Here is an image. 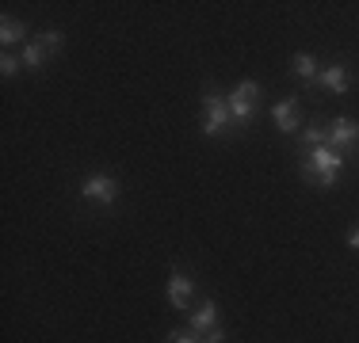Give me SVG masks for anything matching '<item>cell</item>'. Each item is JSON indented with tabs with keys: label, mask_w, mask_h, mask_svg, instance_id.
Segmentation results:
<instances>
[{
	"label": "cell",
	"mask_w": 359,
	"mask_h": 343,
	"mask_svg": "<svg viewBox=\"0 0 359 343\" xmlns=\"http://www.w3.org/2000/svg\"><path fill=\"white\" fill-rule=\"evenodd\" d=\"M344 164H348L344 153H337L332 145H318V149H306L302 157V179L318 187H332L340 179V172H344Z\"/></svg>",
	"instance_id": "obj_1"
},
{
	"label": "cell",
	"mask_w": 359,
	"mask_h": 343,
	"mask_svg": "<svg viewBox=\"0 0 359 343\" xmlns=\"http://www.w3.org/2000/svg\"><path fill=\"white\" fill-rule=\"evenodd\" d=\"M39 42L46 46V54H62V46H65V34H62V31H42V34H39Z\"/></svg>",
	"instance_id": "obj_16"
},
{
	"label": "cell",
	"mask_w": 359,
	"mask_h": 343,
	"mask_svg": "<svg viewBox=\"0 0 359 343\" xmlns=\"http://www.w3.org/2000/svg\"><path fill=\"white\" fill-rule=\"evenodd\" d=\"M165 343H207V336H199V332H191V328H172L165 336Z\"/></svg>",
	"instance_id": "obj_15"
},
{
	"label": "cell",
	"mask_w": 359,
	"mask_h": 343,
	"mask_svg": "<svg viewBox=\"0 0 359 343\" xmlns=\"http://www.w3.org/2000/svg\"><path fill=\"white\" fill-rule=\"evenodd\" d=\"M46 46H42V42L39 38H31L27 42V46H23V69H31V73H39V69L42 65H46Z\"/></svg>",
	"instance_id": "obj_12"
},
{
	"label": "cell",
	"mask_w": 359,
	"mask_h": 343,
	"mask_svg": "<svg viewBox=\"0 0 359 343\" xmlns=\"http://www.w3.org/2000/svg\"><path fill=\"white\" fill-rule=\"evenodd\" d=\"M187 328L199 332V336H207L210 328H218V305L210 302V298H207V302H199V305H195V313H187Z\"/></svg>",
	"instance_id": "obj_7"
},
{
	"label": "cell",
	"mask_w": 359,
	"mask_h": 343,
	"mask_svg": "<svg viewBox=\"0 0 359 343\" xmlns=\"http://www.w3.org/2000/svg\"><path fill=\"white\" fill-rule=\"evenodd\" d=\"M298 145H302V153L306 149H318V145H325V122H310L302 130V137H298Z\"/></svg>",
	"instance_id": "obj_14"
},
{
	"label": "cell",
	"mask_w": 359,
	"mask_h": 343,
	"mask_svg": "<svg viewBox=\"0 0 359 343\" xmlns=\"http://www.w3.org/2000/svg\"><path fill=\"white\" fill-rule=\"evenodd\" d=\"M344 240H348V248H359V229H352V233H348Z\"/></svg>",
	"instance_id": "obj_19"
},
{
	"label": "cell",
	"mask_w": 359,
	"mask_h": 343,
	"mask_svg": "<svg viewBox=\"0 0 359 343\" xmlns=\"http://www.w3.org/2000/svg\"><path fill=\"white\" fill-rule=\"evenodd\" d=\"M226 99H229V118H233L237 126H249L256 118V111H260V103H245V99H233V96H226Z\"/></svg>",
	"instance_id": "obj_11"
},
{
	"label": "cell",
	"mask_w": 359,
	"mask_h": 343,
	"mask_svg": "<svg viewBox=\"0 0 359 343\" xmlns=\"http://www.w3.org/2000/svg\"><path fill=\"white\" fill-rule=\"evenodd\" d=\"M325 145H332L337 153H344V157H348V153L359 145V122H355V118H344V115L332 118V122L325 126Z\"/></svg>",
	"instance_id": "obj_4"
},
{
	"label": "cell",
	"mask_w": 359,
	"mask_h": 343,
	"mask_svg": "<svg viewBox=\"0 0 359 343\" xmlns=\"http://www.w3.org/2000/svg\"><path fill=\"white\" fill-rule=\"evenodd\" d=\"M15 42H23V46H27V23H20L15 20V15H4V20H0V46H15Z\"/></svg>",
	"instance_id": "obj_9"
},
{
	"label": "cell",
	"mask_w": 359,
	"mask_h": 343,
	"mask_svg": "<svg viewBox=\"0 0 359 343\" xmlns=\"http://www.w3.org/2000/svg\"><path fill=\"white\" fill-rule=\"evenodd\" d=\"M229 96H233V99H245V103H260L264 88H260V80H237Z\"/></svg>",
	"instance_id": "obj_13"
},
{
	"label": "cell",
	"mask_w": 359,
	"mask_h": 343,
	"mask_svg": "<svg viewBox=\"0 0 359 343\" xmlns=\"http://www.w3.org/2000/svg\"><path fill=\"white\" fill-rule=\"evenodd\" d=\"M20 69H23V57H15V54H4V57H0V73H4V76H15Z\"/></svg>",
	"instance_id": "obj_17"
},
{
	"label": "cell",
	"mask_w": 359,
	"mask_h": 343,
	"mask_svg": "<svg viewBox=\"0 0 359 343\" xmlns=\"http://www.w3.org/2000/svg\"><path fill=\"white\" fill-rule=\"evenodd\" d=\"M191 294H195L191 274H187V271H172V274H168V305H172L176 313H187Z\"/></svg>",
	"instance_id": "obj_5"
},
{
	"label": "cell",
	"mask_w": 359,
	"mask_h": 343,
	"mask_svg": "<svg viewBox=\"0 0 359 343\" xmlns=\"http://www.w3.org/2000/svg\"><path fill=\"white\" fill-rule=\"evenodd\" d=\"M271 118H276V126L283 134H294L298 130V99H279L271 107Z\"/></svg>",
	"instance_id": "obj_8"
},
{
	"label": "cell",
	"mask_w": 359,
	"mask_h": 343,
	"mask_svg": "<svg viewBox=\"0 0 359 343\" xmlns=\"http://www.w3.org/2000/svg\"><path fill=\"white\" fill-rule=\"evenodd\" d=\"M233 126V118H229V99L222 96V92L207 88L203 92V134L207 137H222Z\"/></svg>",
	"instance_id": "obj_2"
},
{
	"label": "cell",
	"mask_w": 359,
	"mask_h": 343,
	"mask_svg": "<svg viewBox=\"0 0 359 343\" xmlns=\"http://www.w3.org/2000/svg\"><path fill=\"white\" fill-rule=\"evenodd\" d=\"M207 343H226V328H210L207 332Z\"/></svg>",
	"instance_id": "obj_18"
},
{
	"label": "cell",
	"mask_w": 359,
	"mask_h": 343,
	"mask_svg": "<svg viewBox=\"0 0 359 343\" xmlns=\"http://www.w3.org/2000/svg\"><path fill=\"white\" fill-rule=\"evenodd\" d=\"M81 199L96 202V206H115L118 202V179L107 176V172H96V176L81 179Z\"/></svg>",
	"instance_id": "obj_3"
},
{
	"label": "cell",
	"mask_w": 359,
	"mask_h": 343,
	"mask_svg": "<svg viewBox=\"0 0 359 343\" xmlns=\"http://www.w3.org/2000/svg\"><path fill=\"white\" fill-rule=\"evenodd\" d=\"M290 69H294V76H298V80H306V84H313V80L321 76L318 57H313V54H306V50H302V54H294V57H290Z\"/></svg>",
	"instance_id": "obj_10"
},
{
	"label": "cell",
	"mask_w": 359,
	"mask_h": 343,
	"mask_svg": "<svg viewBox=\"0 0 359 343\" xmlns=\"http://www.w3.org/2000/svg\"><path fill=\"white\" fill-rule=\"evenodd\" d=\"M318 84H321V88H329L332 96H348V88H352V76H348V65H344V62L321 65Z\"/></svg>",
	"instance_id": "obj_6"
}]
</instances>
